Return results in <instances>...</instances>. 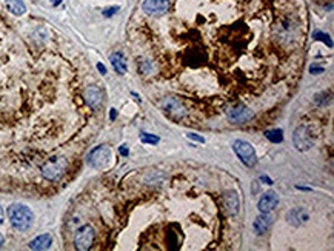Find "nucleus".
Instances as JSON below:
<instances>
[{"instance_id": "obj_1", "label": "nucleus", "mask_w": 334, "mask_h": 251, "mask_svg": "<svg viewBox=\"0 0 334 251\" xmlns=\"http://www.w3.org/2000/svg\"><path fill=\"white\" fill-rule=\"evenodd\" d=\"M8 218H9L11 225H13L16 230H19V231H27L28 228L32 225L34 214L27 207V205L13 203L8 208Z\"/></svg>"}, {"instance_id": "obj_2", "label": "nucleus", "mask_w": 334, "mask_h": 251, "mask_svg": "<svg viewBox=\"0 0 334 251\" xmlns=\"http://www.w3.org/2000/svg\"><path fill=\"white\" fill-rule=\"evenodd\" d=\"M233 150L237 154V157L240 159L242 162H244L247 167H252L256 165L257 162V156L254 148H252L251 143H248L247 140H236L233 143Z\"/></svg>"}, {"instance_id": "obj_3", "label": "nucleus", "mask_w": 334, "mask_h": 251, "mask_svg": "<svg viewBox=\"0 0 334 251\" xmlns=\"http://www.w3.org/2000/svg\"><path fill=\"white\" fill-rule=\"evenodd\" d=\"M110 159H111V150L107 145H100L88 154L86 162L89 167H93L96 169H102L108 165Z\"/></svg>"}, {"instance_id": "obj_4", "label": "nucleus", "mask_w": 334, "mask_h": 251, "mask_svg": "<svg viewBox=\"0 0 334 251\" xmlns=\"http://www.w3.org/2000/svg\"><path fill=\"white\" fill-rule=\"evenodd\" d=\"M94 237H96V233L93 230V226L89 225H85L82 226L80 230L76 233V237H74V245L77 250H89L91 247H93V242H94Z\"/></svg>"}, {"instance_id": "obj_5", "label": "nucleus", "mask_w": 334, "mask_h": 251, "mask_svg": "<svg viewBox=\"0 0 334 251\" xmlns=\"http://www.w3.org/2000/svg\"><path fill=\"white\" fill-rule=\"evenodd\" d=\"M294 145L297 150L301 151H305V150H309L311 146H313V134L309 133V130L306 127H299L296 131H294Z\"/></svg>"}, {"instance_id": "obj_6", "label": "nucleus", "mask_w": 334, "mask_h": 251, "mask_svg": "<svg viewBox=\"0 0 334 251\" xmlns=\"http://www.w3.org/2000/svg\"><path fill=\"white\" fill-rule=\"evenodd\" d=\"M142 8L149 16H162L169 8V0H145Z\"/></svg>"}, {"instance_id": "obj_7", "label": "nucleus", "mask_w": 334, "mask_h": 251, "mask_svg": "<svg viewBox=\"0 0 334 251\" xmlns=\"http://www.w3.org/2000/svg\"><path fill=\"white\" fill-rule=\"evenodd\" d=\"M278 203H279L278 195H276L274 191H268V193H265V195L260 197V200H259V210L262 213H271L276 207H278Z\"/></svg>"}, {"instance_id": "obj_8", "label": "nucleus", "mask_w": 334, "mask_h": 251, "mask_svg": "<svg viewBox=\"0 0 334 251\" xmlns=\"http://www.w3.org/2000/svg\"><path fill=\"white\" fill-rule=\"evenodd\" d=\"M162 108L171 119H180L183 116L182 105L174 99H164L162 100Z\"/></svg>"}, {"instance_id": "obj_9", "label": "nucleus", "mask_w": 334, "mask_h": 251, "mask_svg": "<svg viewBox=\"0 0 334 251\" xmlns=\"http://www.w3.org/2000/svg\"><path fill=\"white\" fill-rule=\"evenodd\" d=\"M228 117L231 119L234 123H245L250 119H252V111L245 108V107H237V108H233L228 112Z\"/></svg>"}, {"instance_id": "obj_10", "label": "nucleus", "mask_w": 334, "mask_h": 251, "mask_svg": "<svg viewBox=\"0 0 334 251\" xmlns=\"http://www.w3.org/2000/svg\"><path fill=\"white\" fill-rule=\"evenodd\" d=\"M85 97H86L88 105L96 110V108H99L100 102H102V91L97 86H89L85 91Z\"/></svg>"}, {"instance_id": "obj_11", "label": "nucleus", "mask_w": 334, "mask_h": 251, "mask_svg": "<svg viewBox=\"0 0 334 251\" xmlns=\"http://www.w3.org/2000/svg\"><path fill=\"white\" fill-rule=\"evenodd\" d=\"M53 245V237L50 234H42L29 242L31 250H48Z\"/></svg>"}, {"instance_id": "obj_12", "label": "nucleus", "mask_w": 334, "mask_h": 251, "mask_svg": "<svg viewBox=\"0 0 334 251\" xmlns=\"http://www.w3.org/2000/svg\"><path fill=\"white\" fill-rule=\"evenodd\" d=\"M286 219H288V222L293 223V225H302L305 221H308V214L302 208H294L293 211L288 213Z\"/></svg>"}, {"instance_id": "obj_13", "label": "nucleus", "mask_w": 334, "mask_h": 251, "mask_svg": "<svg viewBox=\"0 0 334 251\" xmlns=\"http://www.w3.org/2000/svg\"><path fill=\"white\" fill-rule=\"evenodd\" d=\"M110 60H111L112 68L119 74H125L126 73V62H125V57H123L122 53H112L111 57H110Z\"/></svg>"}, {"instance_id": "obj_14", "label": "nucleus", "mask_w": 334, "mask_h": 251, "mask_svg": "<svg viewBox=\"0 0 334 251\" xmlns=\"http://www.w3.org/2000/svg\"><path fill=\"white\" fill-rule=\"evenodd\" d=\"M270 223H271V221L268 218V213H262L260 216H257L256 221H254V230H256V233L257 234H263L270 228Z\"/></svg>"}, {"instance_id": "obj_15", "label": "nucleus", "mask_w": 334, "mask_h": 251, "mask_svg": "<svg viewBox=\"0 0 334 251\" xmlns=\"http://www.w3.org/2000/svg\"><path fill=\"white\" fill-rule=\"evenodd\" d=\"M6 8L16 16L25 14V11H27V6L24 3V0H6Z\"/></svg>"}, {"instance_id": "obj_16", "label": "nucleus", "mask_w": 334, "mask_h": 251, "mask_svg": "<svg viewBox=\"0 0 334 251\" xmlns=\"http://www.w3.org/2000/svg\"><path fill=\"white\" fill-rule=\"evenodd\" d=\"M226 207H228V213L229 214H236L237 208H239V197L236 193H229L226 197Z\"/></svg>"}, {"instance_id": "obj_17", "label": "nucleus", "mask_w": 334, "mask_h": 251, "mask_svg": "<svg viewBox=\"0 0 334 251\" xmlns=\"http://www.w3.org/2000/svg\"><path fill=\"white\" fill-rule=\"evenodd\" d=\"M265 136H267V139L273 143H280L283 140L282 130H268L267 133H265Z\"/></svg>"}, {"instance_id": "obj_18", "label": "nucleus", "mask_w": 334, "mask_h": 251, "mask_svg": "<svg viewBox=\"0 0 334 251\" xmlns=\"http://www.w3.org/2000/svg\"><path fill=\"white\" fill-rule=\"evenodd\" d=\"M313 39H314V40H322L324 43H327V45H328V48H333V40L330 39V36H328V34H325V32L314 31V34H313Z\"/></svg>"}, {"instance_id": "obj_19", "label": "nucleus", "mask_w": 334, "mask_h": 251, "mask_svg": "<svg viewBox=\"0 0 334 251\" xmlns=\"http://www.w3.org/2000/svg\"><path fill=\"white\" fill-rule=\"evenodd\" d=\"M140 140L143 142V143H149V145H156V143H159V138L157 136H154V134H148V133H142L140 134Z\"/></svg>"}, {"instance_id": "obj_20", "label": "nucleus", "mask_w": 334, "mask_h": 251, "mask_svg": "<svg viewBox=\"0 0 334 251\" xmlns=\"http://www.w3.org/2000/svg\"><path fill=\"white\" fill-rule=\"evenodd\" d=\"M119 11V6H111V8H107L105 11H103V16L105 17H111V16H114Z\"/></svg>"}, {"instance_id": "obj_21", "label": "nucleus", "mask_w": 334, "mask_h": 251, "mask_svg": "<svg viewBox=\"0 0 334 251\" xmlns=\"http://www.w3.org/2000/svg\"><path fill=\"white\" fill-rule=\"evenodd\" d=\"M188 139L190 140H195V142H200V143H205V139L200 138V136H197V134H188Z\"/></svg>"}, {"instance_id": "obj_22", "label": "nucleus", "mask_w": 334, "mask_h": 251, "mask_svg": "<svg viewBox=\"0 0 334 251\" xmlns=\"http://www.w3.org/2000/svg\"><path fill=\"white\" fill-rule=\"evenodd\" d=\"M325 70H324V68H320V66H311V73H316V74H320V73H324Z\"/></svg>"}, {"instance_id": "obj_23", "label": "nucleus", "mask_w": 334, "mask_h": 251, "mask_svg": "<svg viewBox=\"0 0 334 251\" xmlns=\"http://www.w3.org/2000/svg\"><path fill=\"white\" fill-rule=\"evenodd\" d=\"M97 70L100 71V74H107V68L103 66L102 63H97Z\"/></svg>"}, {"instance_id": "obj_24", "label": "nucleus", "mask_w": 334, "mask_h": 251, "mask_svg": "<svg viewBox=\"0 0 334 251\" xmlns=\"http://www.w3.org/2000/svg\"><path fill=\"white\" fill-rule=\"evenodd\" d=\"M120 154H122V156H128V150H126V146H125V145L120 146Z\"/></svg>"}, {"instance_id": "obj_25", "label": "nucleus", "mask_w": 334, "mask_h": 251, "mask_svg": "<svg viewBox=\"0 0 334 251\" xmlns=\"http://www.w3.org/2000/svg\"><path fill=\"white\" fill-rule=\"evenodd\" d=\"M3 223V210H2V207H0V225Z\"/></svg>"}, {"instance_id": "obj_26", "label": "nucleus", "mask_w": 334, "mask_h": 251, "mask_svg": "<svg viewBox=\"0 0 334 251\" xmlns=\"http://www.w3.org/2000/svg\"><path fill=\"white\" fill-rule=\"evenodd\" d=\"M110 117H111V120H114V119H116V110H111Z\"/></svg>"}, {"instance_id": "obj_27", "label": "nucleus", "mask_w": 334, "mask_h": 251, "mask_svg": "<svg viewBox=\"0 0 334 251\" xmlns=\"http://www.w3.org/2000/svg\"><path fill=\"white\" fill-rule=\"evenodd\" d=\"M260 179H262V180H263V182H267V184H268V185H271V184H273V182H271V180H270V179H268V177H265V176H262V177H260Z\"/></svg>"}, {"instance_id": "obj_28", "label": "nucleus", "mask_w": 334, "mask_h": 251, "mask_svg": "<svg viewBox=\"0 0 334 251\" xmlns=\"http://www.w3.org/2000/svg\"><path fill=\"white\" fill-rule=\"evenodd\" d=\"M60 2H62V0H51V3H53L54 6H57V5H60Z\"/></svg>"}, {"instance_id": "obj_29", "label": "nucleus", "mask_w": 334, "mask_h": 251, "mask_svg": "<svg viewBox=\"0 0 334 251\" xmlns=\"http://www.w3.org/2000/svg\"><path fill=\"white\" fill-rule=\"evenodd\" d=\"M3 242H5V239H3V236H2V234H0V248H2Z\"/></svg>"}]
</instances>
